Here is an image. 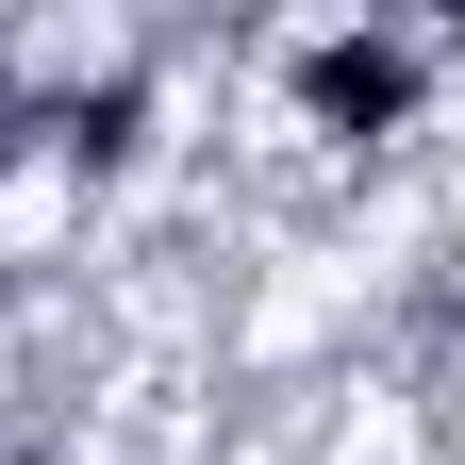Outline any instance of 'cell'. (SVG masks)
<instances>
[{
    "label": "cell",
    "instance_id": "obj_2",
    "mask_svg": "<svg viewBox=\"0 0 465 465\" xmlns=\"http://www.w3.org/2000/svg\"><path fill=\"white\" fill-rule=\"evenodd\" d=\"M0 465H100L84 432H17V449H0Z\"/></svg>",
    "mask_w": 465,
    "mask_h": 465
},
{
    "label": "cell",
    "instance_id": "obj_1",
    "mask_svg": "<svg viewBox=\"0 0 465 465\" xmlns=\"http://www.w3.org/2000/svg\"><path fill=\"white\" fill-rule=\"evenodd\" d=\"M266 84H282V134H300L316 166H399V150L449 116L465 34H449V17H316V34L266 50Z\"/></svg>",
    "mask_w": 465,
    "mask_h": 465
}]
</instances>
